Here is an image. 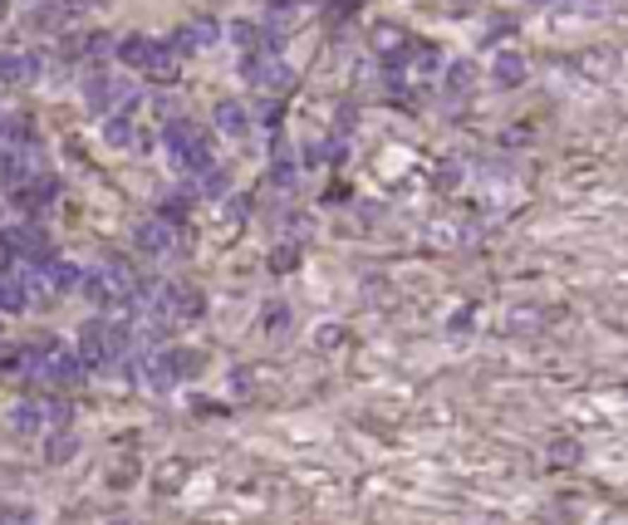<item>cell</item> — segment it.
<instances>
[{"label":"cell","mask_w":628,"mask_h":525,"mask_svg":"<svg viewBox=\"0 0 628 525\" xmlns=\"http://www.w3.org/2000/svg\"><path fill=\"white\" fill-rule=\"evenodd\" d=\"M162 143H167V152H172V162H177V167H187V172H207V167H211V138H207V128H197V123L177 118V123H167V128H162Z\"/></svg>","instance_id":"1"},{"label":"cell","mask_w":628,"mask_h":525,"mask_svg":"<svg viewBox=\"0 0 628 525\" xmlns=\"http://www.w3.org/2000/svg\"><path fill=\"white\" fill-rule=\"evenodd\" d=\"M216 35H221V25L211 20V15H192L167 44H172V54H197V49H207V44H216Z\"/></svg>","instance_id":"2"},{"label":"cell","mask_w":628,"mask_h":525,"mask_svg":"<svg viewBox=\"0 0 628 525\" xmlns=\"http://www.w3.org/2000/svg\"><path fill=\"white\" fill-rule=\"evenodd\" d=\"M246 74L265 89V94H285L290 84H295V69L285 64V59H270V54H255V59H246Z\"/></svg>","instance_id":"3"},{"label":"cell","mask_w":628,"mask_h":525,"mask_svg":"<svg viewBox=\"0 0 628 525\" xmlns=\"http://www.w3.org/2000/svg\"><path fill=\"white\" fill-rule=\"evenodd\" d=\"M59 197V182L49 177V172H40L35 182H25L20 192H15V207H25V211H44L49 202Z\"/></svg>","instance_id":"4"},{"label":"cell","mask_w":628,"mask_h":525,"mask_svg":"<svg viewBox=\"0 0 628 525\" xmlns=\"http://www.w3.org/2000/svg\"><path fill=\"white\" fill-rule=\"evenodd\" d=\"M202 363H197V354H187V349H172V354H162L157 363H152V373H157V383H177V378H192Z\"/></svg>","instance_id":"5"},{"label":"cell","mask_w":628,"mask_h":525,"mask_svg":"<svg viewBox=\"0 0 628 525\" xmlns=\"http://www.w3.org/2000/svg\"><path fill=\"white\" fill-rule=\"evenodd\" d=\"M152 44L157 40H147V35H123L118 44H113V54L128 64V69H143L147 74V59H152Z\"/></svg>","instance_id":"6"},{"label":"cell","mask_w":628,"mask_h":525,"mask_svg":"<svg viewBox=\"0 0 628 525\" xmlns=\"http://www.w3.org/2000/svg\"><path fill=\"white\" fill-rule=\"evenodd\" d=\"M113 84H118V79H108L104 69H89V74H84V104L108 113V108H113Z\"/></svg>","instance_id":"7"},{"label":"cell","mask_w":628,"mask_h":525,"mask_svg":"<svg viewBox=\"0 0 628 525\" xmlns=\"http://www.w3.org/2000/svg\"><path fill=\"white\" fill-rule=\"evenodd\" d=\"M0 79L5 84H35L40 79V59L35 54H5L0 59Z\"/></svg>","instance_id":"8"},{"label":"cell","mask_w":628,"mask_h":525,"mask_svg":"<svg viewBox=\"0 0 628 525\" xmlns=\"http://www.w3.org/2000/svg\"><path fill=\"white\" fill-rule=\"evenodd\" d=\"M491 79H496L501 89H516V84L525 79V59L516 54V49H501V54L491 59Z\"/></svg>","instance_id":"9"},{"label":"cell","mask_w":628,"mask_h":525,"mask_svg":"<svg viewBox=\"0 0 628 525\" xmlns=\"http://www.w3.org/2000/svg\"><path fill=\"white\" fill-rule=\"evenodd\" d=\"M216 128H221L226 138H246V128H250V113L236 104V99H221V104H216Z\"/></svg>","instance_id":"10"},{"label":"cell","mask_w":628,"mask_h":525,"mask_svg":"<svg viewBox=\"0 0 628 525\" xmlns=\"http://www.w3.org/2000/svg\"><path fill=\"white\" fill-rule=\"evenodd\" d=\"M172 236H177V231H172V221H162V216H152V221H143V226H138V246H143V251H152V255H157V251H167V246H172Z\"/></svg>","instance_id":"11"},{"label":"cell","mask_w":628,"mask_h":525,"mask_svg":"<svg viewBox=\"0 0 628 525\" xmlns=\"http://www.w3.org/2000/svg\"><path fill=\"white\" fill-rule=\"evenodd\" d=\"M30 305V285L20 280V270H0V310H25Z\"/></svg>","instance_id":"12"},{"label":"cell","mask_w":628,"mask_h":525,"mask_svg":"<svg viewBox=\"0 0 628 525\" xmlns=\"http://www.w3.org/2000/svg\"><path fill=\"white\" fill-rule=\"evenodd\" d=\"M270 177H275V187H290L295 182V152L275 138V167H270Z\"/></svg>","instance_id":"13"},{"label":"cell","mask_w":628,"mask_h":525,"mask_svg":"<svg viewBox=\"0 0 628 525\" xmlns=\"http://www.w3.org/2000/svg\"><path fill=\"white\" fill-rule=\"evenodd\" d=\"M104 138H108V143H113V147H128V143H138L123 113H113V118H108V123H104Z\"/></svg>","instance_id":"14"},{"label":"cell","mask_w":628,"mask_h":525,"mask_svg":"<svg viewBox=\"0 0 628 525\" xmlns=\"http://www.w3.org/2000/svg\"><path fill=\"white\" fill-rule=\"evenodd\" d=\"M108 49H113V40H108L104 30H94V35H84V40H79V54H89V59H104Z\"/></svg>","instance_id":"15"},{"label":"cell","mask_w":628,"mask_h":525,"mask_svg":"<svg viewBox=\"0 0 628 525\" xmlns=\"http://www.w3.org/2000/svg\"><path fill=\"white\" fill-rule=\"evenodd\" d=\"M471 74H476V69H471L466 59L452 64V69H447V89H452V94H466V89H471Z\"/></svg>","instance_id":"16"},{"label":"cell","mask_w":628,"mask_h":525,"mask_svg":"<svg viewBox=\"0 0 628 525\" xmlns=\"http://www.w3.org/2000/svg\"><path fill=\"white\" fill-rule=\"evenodd\" d=\"M202 192H207V197H221V192H226V172H221V167H207V172H202Z\"/></svg>","instance_id":"17"},{"label":"cell","mask_w":628,"mask_h":525,"mask_svg":"<svg viewBox=\"0 0 628 525\" xmlns=\"http://www.w3.org/2000/svg\"><path fill=\"white\" fill-rule=\"evenodd\" d=\"M418 69L427 74V69H442V54L432 49V44H418Z\"/></svg>","instance_id":"18"},{"label":"cell","mask_w":628,"mask_h":525,"mask_svg":"<svg viewBox=\"0 0 628 525\" xmlns=\"http://www.w3.org/2000/svg\"><path fill=\"white\" fill-rule=\"evenodd\" d=\"M187 216V197H167L162 202V221H182Z\"/></svg>","instance_id":"19"},{"label":"cell","mask_w":628,"mask_h":525,"mask_svg":"<svg viewBox=\"0 0 628 525\" xmlns=\"http://www.w3.org/2000/svg\"><path fill=\"white\" fill-rule=\"evenodd\" d=\"M35 408H20V413H15V427H20V432H35Z\"/></svg>","instance_id":"20"},{"label":"cell","mask_w":628,"mask_h":525,"mask_svg":"<svg viewBox=\"0 0 628 525\" xmlns=\"http://www.w3.org/2000/svg\"><path fill=\"white\" fill-rule=\"evenodd\" d=\"M5 15H10V5H5V0H0V20H5Z\"/></svg>","instance_id":"21"},{"label":"cell","mask_w":628,"mask_h":525,"mask_svg":"<svg viewBox=\"0 0 628 525\" xmlns=\"http://www.w3.org/2000/svg\"><path fill=\"white\" fill-rule=\"evenodd\" d=\"M535 5H545V0H535Z\"/></svg>","instance_id":"22"},{"label":"cell","mask_w":628,"mask_h":525,"mask_svg":"<svg viewBox=\"0 0 628 525\" xmlns=\"http://www.w3.org/2000/svg\"><path fill=\"white\" fill-rule=\"evenodd\" d=\"M461 5H471V0H461Z\"/></svg>","instance_id":"23"}]
</instances>
